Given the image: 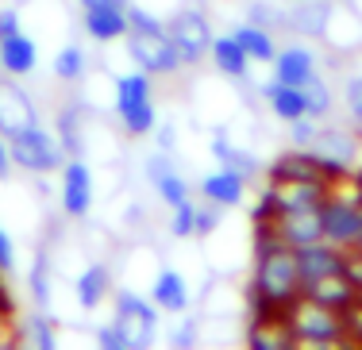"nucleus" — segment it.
Here are the masks:
<instances>
[{"instance_id":"obj_1","label":"nucleus","mask_w":362,"mask_h":350,"mask_svg":"<svg viewBox=\"0 0 362 350\" xmlns=\"http://www.w3.org/2000/svg\"><path fill=\"white\" fill-rule=\"evenodd\" d=\"M300 296L297 254L274 235L270 224H255L251 231V281L243 293L247 315L255 312H286Z\"/></svg>"},{"instance_id":"obj_2","label":"nucleus","mask_w":362,"mask_h":350,"mask_svg":"<svg viewBox=\"0 0 362 350\" xmlns=\"http://www.w3.org/2000/svg\"><path fill=\"white\" fill-rule=\"evenodd\" d=\"M112 116H116L119 131L127 139H151V131L158 127V104H154V78L143 70L116 73L112 78Z\"/></svg>"},{"instance_id":"obj_3","label":"nucleus","mask_w":362,"mask_h":350,"mask_svg":"<svg viewBox=\"0 0 362 350\" xmlns=\"http://www.w3.org/2000/svg\"><path fill=\"white\" fill-rule=\"evenodd\" d=\"M281 315H286V323L293 331V350H339V346H347L343 315L320 301H313V296L300 293Z\"/></svg>"},{"instance_id":"obj_4","label":"nucleus","mask_w":362,"mask_h":350,"mask_svg":"<svg viewBox=\"0 0 362 350\" xmlns=\"http://www.w3.org/2000/svg\"><path fill=\"white\" fill-rule=\"evenodd\" d=\"M112 327L119 331L127 350H146L162 339V312L154 308V301L139 289H112Z\"/></svg>"},{"instance_id":"obj_5","label":"nucleus","mask_w":362,"mask_h":350,"mask_svg":"<svg viewBox=\"0 0 362 350\" xmlns=\"http://www.w3.org/2000/svg\"><path fill=\"white\" fill-rule=\"evenodd\" d=\"M320 219H324V239L339 251H355L362 246V204L355 196L351 177H335L327 185V196L320 204Z\"/></svg>"},{"instance_id":"obj_6","label":"nucleus","mask_w":362,"mask_h":350,"mask_svg":"<svg viewBox=\"0 0 362 350\" xmlns=\"http://www.w3.org/2000/svg\"><path fill=\"white\" fill-rule=\"evenodd\" d=\"M12 162H16V169L20 174H28V177H58V169L66 166V147L58 143V131L54 127H47V123H35V127H28V131H20V135H12Z\"/></svg>"},{"instance_id":"obj_7","label":"nucleus","mask_w":362,"mask_h":350,"mask_svg":"<svg viewBox=\"0 0 362 350\" xmlns=\"http://www.w3.org/2000/svg\"><path fill=\"white\" fill-rule=\"evenodd\" d=\"M58 208L66 219H89L97 208V174H93L89 158L74 155L58 169Z\"/></svg>"},{"instance_id":"obj_8","label":"nucleus","mask_w":362,"mask_h":350,"mask_svg":"<svg viewBox=\"0 0 362 350\" xmlns=\"http://www.w3.org/2000/svg\"><path fill=\"white\" fill-rule=\"evenodd\" d=\"M166 31L170 39H174L177 47V58H181V70H193V66H201L204 58H209V47H212V23L209 16L201 12V8H189L181 4L174 16L166 20Z\"/></svg>"},{"instance_id":"obj_9","label":"nucleus","mask_w":362,"mask_h":350,"mask_svg":"<svg viewBox=\"0 0 362 350\" xmlns=\"http://www.w3.org/2000/svg\"><path fill=\"white\" fill-rule=\"evenodd\" d=\"M308 155L320 162V169L335 181V177L351 174V169L358 166V158H362V135L351 131V127L320 123V131H316V139H313V147H308Z\"/></svg>"},{"instance_id":"obj_10","label":"nucleus","mask_w":362,"mask_h":350,"mask_svg":"<svg viewBox=\"0 0 362 350\" xmlns=\"http://www.w3.org/2000/svg\"><path fill=\"white\" fill-rule=\"evenodd\" d=\"M124 50H127V62H132L135 70L151 73V78H174V73H181V58H177V47H174V39H170V31H162V35L127 31Z\"/></svg>"},{"instance_id":"obj_11","label":"nucleus","mask_w":362,"mask_h":350,"mask_svg":"<svg viewBox=\"0 0 362 350\" xmlns=\"http://www.w3.org/2000/svg\"><path fill=\"white\" fill-rule=\"evenodd\" d=\"M42 123V112L35 104V97H31L28 89L20 85V78H0V135H20L28 131V127Z\"/></svg>"},{"instance_id":"obj_12","label":"nucleus","mask_w":362,"mask_h":350,"mask_svg":"<svg viewBox=\"0 0 362 350\" xmlns=\"http://www.w3.org/2000/svg\"><path fill=\"white\" fill-rule=\"evenodd\" d=\"M266 200L270 212H293V208H320L327 185L324 181H293V177H266Z\"/></svg>"},{"instance_id":"obj_13","label":"nucleus","mask_w":362,"mask_h":350,"mask_svg":"<svg viewBox=\"0 0 362 350\" xmlns=\"http://www.w3.org/2000/svg\"><path fill=\"white\" fill-rule=\"evenodd\" d=\"M247 189H251V181H247V177H239L235 169H228V166L209 169V174L197 181V196H201V200H209V204H220L223 212L247 208V200H251Z\"/></svg>"},{"instance_id":"obj_14","label":"nucleus","mask_w":362,"mask_h":350,"mask_svg":"<svg viewBox=\"0 0 362 350\" xmlns=\"http://www.w3.org/2000/svg\"><path fill=\"white\" fill-rule=\"evenodd\" d=\"M316 73H320V54L300 39L278 47V54H274V62H270V78L281 81V85H297V89L305 81H313Z\"/></svg>"},{"instance_id":"obj_15","label":"nucleus","mask_w":362,"mask_h":350,"mask_svg":"<svg viewBox=\"0 0 362 350\" xmlns=\"http://www.w3.org/2000/svg\"><path fill=\"white\" fill-rule=\"evenodd\" d=\"M146 296L154 301V308L162 315H181V312L193 308V285H189V277L174 266H162L154 273L151 285H146Z\"/></svg>"},{"instance_id":"obj_16","label":"nucleus","mask_w":362,"mask_h":350,"mask_svg":"<svg viewBox=\"0 0 362 350\" xmlns=\"http://www.w3.org/2000/svg\"><path fill=\"white\" fill-rule=\"evenodd\" d=\"M266 224L274 227V235L281 239L286 246H308V243H320L324 239V219L320 208H293V212H274Z\"/></svg>"},{"instance_id":"obj_17","label":"nucleus","mask_w":362,"mask_h":350,"mask_svg":"<svg viewBox=\"0 0 362 350\" xmlns=\"http://www.w3.org/2000/svg\"><path fill=\"white\" fill-rule=\"evenodd\" d=\"M112 289H116V281H112L108 262H89V266H81L74 277V304L85 315H93L112 301Z\"/></svg>"},{"instance_id":"obj_18","label":"nucleus","mask_w":362,"mask_h":350,"mask_svg":"<svg viewBox=\"0 0 362 350\" xmlns=\"http://www.w3.org/2000/svg\"><path fill=\"white\" fill-rule=\"evenodd\" d=\"M209 150H212V158H216V166L235 169V174H239V177H247V181H258V177L266 174L262 158H258L251 147L235 143L228 131H223V127H216V131L209 135Z\"/></svg>"},{"instance_id":"obj_19","label":"nucleus","mask_w":362,"mask_h":350,"mask_svg":"<svg viewBox=\"0 0 362 350\" xmlns=\"http://www.w3.org/2000/svg\"><path fill=\"white\" fill-rule=\"evenodd\" d=\"M209 62H212V70H216L223 81H231V85H251V78H255V73H251L255 62L243 54V47L235 42V35H231V31H223V35H212Z\"/></svg>"},{"instance_id":"obj_20","label":"nucleus","mask_w":362,"mask_h":350,"mask_svg":"<svg viewBox=\"0 0 362 350\" xmlns=\"http://www.w3.org/2000/svg\"><path fill=\"white\" fill-rule=\"evenodd\" d=\"M243 343L251 350H293V331L281 312H255L247 315Z\"/></svg>"},{"instance_id":"obj_21","label":"nucleus","mask_w":362,"mask_h":350,"mask_svg":"<svg viewBox=\"0 0 362 350\" xmlns=\"http://www.w3.org/2000/svg\"><path fill=\"white\" fill-rule=\"evenodd\" d=\"M39 70V42L35 35L23 31H12V35H0V73L8 78H31Z\"/></svg>"},{"instance_id":"obj_22","label":"nucleus","mask_w":362,"mask_h":350,"mask_svg":"<svg viewBox=\"0 0 362 350\" xmlns=\"http://www.w3.org/2000/svg\"><path fill=\"white\" fill-rule=\"evenodd\" d=\"M297 273H300V289L308 285V281L316 277H327V273H343V254L339 246H332L327 239H320V243H308V246H297Z\"/></svg>"},{"instance_id":"obj_23","label":"nucleus","mask_w":362,"mask_h":350,"mask_svg":"<svg viewBox=\"0 0 362 350\" xmlns=\"http://www.w3.org/2000/svg\"><path fill=\"white\" fill-rule=\"evenodd\" d=\"M89 119H93V108L85 100H70L66 108H58L54 116V131H58V143L66 147V155H85V135H89Z\"/></svg>"},{"instance_id":"obj_24","label":"nucleus","mask_w":362,"mask_h":350,"mask_svg":"<svg viewBox=\"0 0 362 350\" xmlns=\"http://www.w3.org/2000/svg\"><path fill=\"white\" fill-rule=\"evenodd\" d=\"M231 35H235V42L243 47V54L251 58L255 66H266L270 70V62H274V54H278V31H270V28H262V23H251V20H239V23H231Z\"/></svg>"},{"instance_id":"obj_25","label":"nucleus","mask_w":362,"mask_h":350,"mask_svg":"<svg viewBox=\"0 0 362 350\" xmlns=\"http://www.w3.org/2000/svg\"><path fill=\"white\" fill-rule=\"evenodd\" d=\"M332 8H335V0H293L286 8V31L305 35V39H320Z\"/></svg>"},{"instance_id":"obj_26","label":"nucleus","mask_w":362,"mask_h":350,"mask_svg":"<svg viewBox=\"0 0 362 350\" xmlns=\"http://www.w3.org/2000/svg\"><path fill=\"white\" fill-rule=\"evenodd\" d=\"M81 31L93 42H124L127 35V8H81Z\"/></svg>"},{"instance_id":"obj_27","label":"nucleus","mask_w":362,"mask_h":350,"mask_svg":"<svg viewBox=\"0 0 362 350\" xmlns=\"http://www.w3.org/2000/svg\"><path fill=\"white\" fill-rule=\"evenodd\" d=\"M320 39L332 50H355V47H362V16L351 4L335 0V8H332V16H327V28H324Z\"/></svg>"},{"instance_id":"obj_28","label":"nucleus","mask_w":362,"mask_h":350,"mask_svg":"<svg viewBox=\"0 0 362 350\" xmlns=\"http://www.w3.org/2000/svg\"><path fill=\"white\" fill-rule=\"evenodd\" d=\"M258 97H262L266 112L274 119H281V123H293V119L305 116V92H300L297 85H281V81L266 78L262 89H258Z\"/></svg>"},{"instance_id":"obj_29","label":"nucleus","mask_w":362,"mask_h":350,"mask_svg":"<svg viewBox=\"0 0 362 350\" xmlns=\"http://www.w3.org/2000/svg\"><path fill=\"white\" fill-rule=\"evenodd\" d=\"M54 285H58V270H54L50 251H35V258L28 266V301L47 312L54 304Z\"/></svg>"},{"instance_id":"obj_30","label":"nucleus","mask_w":362,"mask_h":350,"mask_svg":"<svg viewBox=\"0 0 362 350\" xmlns=\"http://www.w3.org/2000/svg\"><path fill=\"white\" fill-rule=\"evenodd\" d=\"M300 293L313 296V301H320V304H327V308H335V312H343L347 304L358 301V289L347 281V273H327V277H316V281H308Z\"/></svg>"},{"instance_id":"obj_31","label":"nucleus","mask_w":362,"mask_h":350,"mask_svg":"<svg viewBox=\"0 0 362 350\" xmlns=\"http://www.w3.org/2000/svg\"><path fill=\"white\" fill-rule=\"evenodd\" d=\"M266 177H293V181H324L332 185V177L320 169V162H316L308 150H286L281 158H274V166H266Z\"/></svg>"},{"instance_id":"obj_32","label":"nucleus","mask_w":362,"mask_h":350,"mask_svg":"<svg viewBox=\"0 0 362 350\" xmlns=\"http://www.w3.org/2000/svg\"><path fill=\"white\" fill-rule=\"evenodd\" d=\"M16 331H20V343L31 350H54L58 346V323H54V315H47L42 308L28 312L23 320H16Z\"/></svg>"},{"instance_id":"obj_33","label":"nucleus","mask_w":362,"mask_h":350,"mask_svg":"<svg viewBox=\"0 0 362 350\" xmlns=\"http://www.w3.org/2000/svg\"><path fill=\"white\" fill-rule=\"evenodd\" d=\"M50 70H54V78L62 85H81L89 78V50H85L81 42H62V47L54 50Z\"/></svg>"},{"instance_id":"obj_34","label":"nucleus","mask_w":362,"mask_h":350,"mask_svg":"<svg viewBox=\"0 0 362 350\" xmlns=\"http://www.w3.org/2000/svg\"><path fill=\"white\" fill-rule=\"evenodd\" d=\"M300 92H305V116H313V119H324L335 112V89L327 85L324 73H316L313 81H305L300 85Z\"/></svg>"},{"instance_id":"obj_35","label":"nucleus","mask_w":362,"mask_h":350,"mask_svg":"<svg viewBox=\"0 0 362 350\" xmlns=\"http://www.w3.org/2000/svg\"><path fill=\"white\" fill-rule=\"evenodd\" d=\"M162 339H166L174 350H193L197 343H201V315H193V308L174 315V320H170V327L162 331Z\"/></svg>"},{"instance_id":"obj_36","label":"nucleus","mask_w":362,"mask_h":350,"mask_svg":"<svg viewBox=\"0 0 362 350\" xmlns=\"http://www.w3.org/2000/svg\"><path fill=\"white\" fill-rule=\"evenodd\" d=\"M151 189H154V196H158V200L166 204V208H177V204L193 200V185H189L185 177H181V169H177V166L170 169V174H162L158 181L151 185Z\"/></svg>"},{"instance_id":"obj_37","label":"nucleus","mask_w":362,"mask_h":350,"mask_svg":"<svg viewBox=\"0 0 362 350\" xmlns=\"http://www.w3.org/2000/svg\"><path fill=\"white\" fill-rule=\"evenodd\" d=\"M127 31H139V35H162L166 20H162L154 8L139 4V0H127Z\"/></svg>"},{"instance_id":"obj_38","label":"nucleus","mask_w":362,"mask_h":350,"mask_svg":"<svg viewBox=\"0 0 362 350\" xmlns=\"http://www.w3.org/2000/svg\"><path fill=\"white\" fill-rule=\"evenodd\" d=\"M339 100H343V112H347V119L362 131V73H351V78L343 81Z\"/></svg>"},{"instance_id":"obj_39","label":"nucleus","mask_w":362,"mask_h":350,"mask_svg":"<svg viewBox=\"0 0 362 350\" xmlns=\"http://www.w3.org/2000/svg\"><path fill=\"white\" fill-rule=\"evenodd\" d=\"M193 231H197V196L185 204H177V208H170V235L193 239Z\"/></svg>"},{"instance_id":"obj_40","label":"nucleus","mask_w":362,"mask_h":350,"mask_svg":"<svg viewBox=\"0 0 362 350\" xmlns=\"http://www.w3.org/2000/svg\"><path fill=\"white\" fill-rule=\"evenodd\" d=\"M220 227H223V208L220 204L197 200V231H193V239H212Z\"/></svg>"},{"instance_id":"obj_41","label":"nucleus","mask_w":362,"mask_h":350,"mask_svg":"<svg viewBox=\"0 0 362 350\" xmlns=\"http://www.w3.org/2000/svg\"><path fill=\"white\" fill-rule=\"evenodd\" d=\"M243 20L262 23V28H270V31H286V8H274V4H262V0H251Z\"/></svg>"},{"instance_id":"obj_42","label":"nucleus","mask_w":362,"mask_h":350,"mask_svg":"<svg viewBox=\"0 0 362 350\" xmlns=\"http://www.w3.org/2000/svg\"><path fill=\"white\" fill-rule=\"evenodd\" d=\"M289 127V147L293 150H308L313 147V139H316V131H320V119H313V116H300V119H293Z\"/></svg>"},{"instance_id":"obj_43","label":"nucleus","mask_w":362,"mask_h":350,"mask_svg":"<svg viewBox=\"0 0 362 350\" xmlns=\"http://www.w3.org/2000/svg\"><path fill=\"white\" fill-rule=\"evenodd\" d=\"M151 143H154V150H162V155H174L177 143H181V135H177V123H174V119H158V127L151 131Z\"/></svg>"},{"instance_id":"obj_44","label":"nucleus","mask_w":362,"mask_h":350,"mask_svg":"<svg viewBox=\"0 0 362 350\" xmlns=\"http://www.w3.org/2000/svg\"><path fill=\"white\" fill-rule=\"evenodd\" d=\"M339 315H343V335H347V346H362V296L355 304H347Z\"/></svg>"},{"instance_id":"obj_45","label":"nucleus","mask_w":362,"mask_h":350,"mask_svg":"<svg viewBox=\"0 0 362 350\" xmlns=\"http://www.w3.org/2000/svg\"><path fill=\"white\" fill-rule=\"evenodd\" d=\"M20 266V254H16V239L8 235V227L0 224V277H12Z\"/></svg>"},{"instance_id":"obj_46","label":"nucleus","mask_w":362,"mask_h":350,"mask_svg":"<svg viewBox=\"0 0 362 350\" xmlns=\"http://www.w3.org/2000/svg\"><path fill=\"white\" fill-rule=\"evenodd\" d=\"M174 169V155H162V150H151V155L143 158V177H146V185H154L162 174H170Z\"/></svg>"},{"instance_id":"obj_47","label":"nucleus","mask_w":362,"mask_h":350,"mask_svg":"<svg viewBox=\"0 0 362 350\" xmlns=\"http://www.w3.org/2000/svg\"><path fill=\"white\" fill-rule=\"evenodd\" d=\"M343 273H347V281L362 293V246H355V251L343 254Z\"/></svg>"},{"instance_id":"obj_48","label":"nucleus","mask_w":362,"mask_h":350,"mask_svg":"<svg viewBox=\"0 0 362 350\" xmlns=\"http://www.w3.org/2000/svg\"><path fill=\"white\" fill-rule=\"evenodd\" d=\"M12 31H23V12L20 8H0V35H12Z\"/></svg>"},{"instance_id":"obj_49","label":"nucleus","mask_w":362,"mask_h":350,"mask_svg":"<svg viewBox=\"0 0 362 350\" xmlns=\"http://www.w3.org/2000/svg\"><path fill=\"white\" fill-rule=\"evenodd\" d=\"M97 343L105 346V350H127L124 339H119V331L112 327V323H100V327H97Z\"/></svg>"},{"instance_id":"obj_50","label":"nucleus","mask_w":362,"mask_h":350,"mask_svg":"<svg viewBox=\"0 0 362 350\" xmlns=\"http://www.w3.org/2000/svg\"><path fill=\"white\" fill-rule=\"evenodd\" d=\"M12 174H16V162H12V143H8V135H0V185H4Z\"/></svg>"},{"instance_id":"obj_51","label":"nucleus","mask_w":362,"mask_h":350,"mask_svg":"<svg viewBox=\"0 0 362 350\" xmlns=\"http://www.w3.org/2000/svg\"><path fill=\"white\" fill-rule=\"evenodd\" d=\"M347 177H351V185H355V196H358V204H362V158H358V166L351 169Z\"/></svg>"},{"instance_id":"obj_52","label":"nucleus","mask_w":362,"mask_h":350,"mask_svg":"<svg viewBox=\"0 0 362 350\" xmlns=\"http://www.w3.org/2000/svg\"><path fill=\"white\" fill-rule=\"evenodd\" d=\"M4 315H12V301H8V293L0 289V320H4Z\"/></svg>"},{"instance_id":"obj_53","label":"nucleus","mask_w":362,"mask_h":350,"mask_svg":"<svg viewBox=\"0 0 362 350\" xmlns=\"http://www.w3.org/2000/svg\"><path fill=\"white\" fill-rule=\"evenodd\" d=\"M289 4H293V0H289Z\"/></svg>"},{"instance_id":"obj_54","label":"nucleus","mask_w":362,"mask_h":350,"mask_svg":"<svg viewBox=\"0 0 362 350\" xmlns=\"http://www.w3.org/2000/svg\"><path fill=\"white\" fill-rule=\"evenodd\" d=\"M358 296H362V293H358Z\"/></svg>"}]
</instances>
